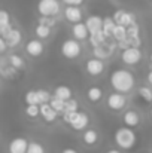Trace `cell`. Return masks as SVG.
<instances>
[{
	"mask_svg": "<svg viewBox=\"0 0 152 153\" xmlns=\"http://www.w3.org/2000/svg\"><path fill=\"white\" fill-rule=\"evenodd\" d=\"M110 85L115 89V92L119 94H127L134 88V76L131 71L124 70V68H116L110 74Z\"/></svg>",
	"mask_w": 152,
	"mask_h": 153,
	"instance_id": "cell-1",
	"label": "cell"
},
{
	"mask_svg": "<svg viewBox=\"0 0 152 153\" xmlns=\"http://www.w3.org/2000/svg\"><path fill=\"white\" fill-rule=\"evenodd\" d=\"M136 141H137V137H136V134L131 128L122 126V128H118L115 131V143L118 144L119 149L130 150V149L134 147Z\"/></svg>",
	"mask_w": 152,
	"mask_h": 153,
	"instance_id": "cell-2",
	"label": "cell"
},
{
	"mask_svg": "<svg viewBox=\"0 0 152 153\" xmlns=\"http://www.w3.org/2000/svg\"><path fill=\"white\" fill-rule=\"evenodd\" d=\"M63 120L67 125H70L75 131H85L90 123V117L84 111H64Z\"/></svg>",
	"mask_w": 152,
	"mask_h": 153,
	"instance_id": "cell-3",
	"label": "cell"
},
{
	"mask_svg": "<svg viewBox=\"0 0 152 153\" xmlns=\"http://www.w3.org/2000/svg\"><path fill=\"white\" fill-rule=\"evenodd\" d=\"M82 45L81 42L75 40V39H66L63 43H61V48H60V52L61 55L66 58V59H78L82 53Z\"/></svg>",
	"mask_w": 152,
	"mask_h": 153,
	"instance_id": "cell-4",
	"label": "cell"
},
{
	"mask_svg": "<svg viewBox=\"0 0 152 153\" xmlns=\"http://www.w3.org/2000/svg\"><path fill=\"white\" fill-rule=\"evenodd\" d=\"M61 10L60 0H39L37 1V12L40 16H57Z\"/></svg>",
	"mask_w": 152,
	"mask_h": 153,
	"instance_id": "cell-5",
	"label": "cell"
},
{
	"mask_svg": "<svg viewBox=\"0 0 152 153\" xmlns=\"http://www.w3.org/2000/svg\"><path fill=\"white\" fill-rule=\"evenodd\" d=\"M121 59H122V62L127 64V65H136V64H139L140 59H142V51H140L139 48H131V46H128V48H125V49L122 51Z\"/></svg>",
	"mask_w": 152,
	"mask_h": 153,
	"instance_id": "cell-6",
	"label": "cell"
},
{
	"mask_svg": "<svg viewBox=\"0 0 152 153\" xmlns=\"http://www.w3.org/2000/svg\"><path fill=\"white\" fill-rule=\"evenodd\" d=\"M112 19H113V22H115L116 25H122V27H125V28H127L128 25H131L133 22H136L134 15H133L131 12H128V10H124V9L115 10Z\"/></svg>",
	"mask_w": 152,
	"mask_h": 153,
	"instance_id": "cell-7",
	"label": "cell"
},
{
	"mask_svg": "<svg viewBox=\"0 0 152 153\" xmlns=\"http://www.w3.org/2000/svg\"><path fill=\"white\" fill-rule=\"evenodd\" d=\"M107 107L113 111H121L125 105H127V97L124 94H119V92H112L109 94L107 97Z\"/></svg>",
	"mask_w": 152,
	"mask_h": 153,
	"instance_id": "cell-8",
	"label": "cell"
},
{
	"mask_svg": "<svg viewBox=\"0 0 152 153\" xmlns=\"http://www.w3.org/2000/svg\"><path fill=\"white\" fill-rule=\"evenodd\" d=\"M25 53L28 55V56H31V58H39L43 51H45V46H43V43H42V40H39V39H30L27 43H25Z\"/></svg>",
	"mask_w": 152,
	"mask_h": 153,
	"instance_id": "cell-9",
	"label": "cell"
},
{
	"mask_svg": "<svg viewBox=\"0 0 152 153\" xmlns=\"http://www.w3.org/2000/svg\"><path fill=\"white\" fill-rule=\"evenodd\" d=\"M63 15H64L66 21H69L70 24H76V22L82 21L84 12L79 6H66L63 10Z\"/></svg>",
	"mask_w": 152,
	"mask_h": 153,
	"instance_id": "cell-10",
	"label": "cell"
},
{
	"mask_svg": "<svg viewBox=\"0 0 152 153\" xmlns=\"http://www.w3.org/2000/svg\"><path fill=\"white\" fill-rule=\"evenodd\" d=\"M85 70H87V73L90 76L97 77L104 71V62L101 59H97V58H90L85 62Z\"/></svg>",
	"mask_w": 152,
	"mask_h": 153,
	"instance_id": "cell-11",
	"label": "cell"
},
{
	"mask_svg": "<svg viewBox=\"0 0 152 153\" xmlns=\"http://www.w3.org/2000/svg\"><path fill=\"white\" fill-rule=\"evenodd\" d=\"M72 34H73V39L78 40V42L88 40V37H90V33H88V30H87V27L82 21L72 25Z\"/></svg>",
	"mask_w": 152,
	"mask_h": 153,
	"instance_id": "cell-12",
	"label": "cell"
},
{
	"mask_svg": "<svg viewBox=\"0 0 152 153\" xmlns=\"http://www.w3.org/2000/svg\"><path fill=\"white\" fill-rule=\"evenodd\" d=\"M27 146H28L27 138H24V137H16V138L10 140L7 149H9V153H25L27 152Z\"/></svg>",
	"mask_w": 152,
	"mask_h": 153,
	"instance_id": "cell-13",
	"label": "cell"
},
{
	"mask_svg": "<svg viewBox=\"0 0 152 153\" xmlns=\"http://www.w3.org/2000/svg\"><path fill=\"white\" fill-rule=\"evenodd\" d=\"M88 33L93 34V33H97V31H101V25H103V18L99 16V15H91L87 18V21L84 22Z\"/></svg>",
	"mask_w": 152,
	"mask_h": 153,
	"instance_id": "cell-14",
	"label": "cell"
},
{
	"mask_svg": "<svg viewBox=\"0 0 152 153\" xmlns=\"http://www.w3.org/2000/svg\"><path fill=\"white\" fill-rule=\"evenodd\" d=\"M3 39H4V42H6V46L15 48V46H18V45L21 43L22 34H21V31H19L18 28H13V27H12V30H10Z\"/></svg>",
	"mask_w": 152,
	"mask_h": 153,
	"instance_id": "cell-15",
	"label": "cell"
},
{
	"mask_svg": "<svg viewBox=\"0 0 152 153\" xmlns=\"http://www.w3.org/2000/svg\"><path fill=\"white\" fill-rule=\"evenodd\" d=\"M39 116H40L46 123H52V122L57 119L58 114H57V111L52 110V107L46 102V104H39Z\"/></svg>",
	"mask_w": 152,
	"mask_h": 153,
	"instance_id": "cell-16",
	"label": "cell"
},
{
	"mask_svg": "<svg viewBox=\"0 0 152 153\" xmlns=\"http://www.w3.org/2000/svg\"><path fill=\"white\" fill-rule=\"evenodd\" d=\"M122 120H124V125L127 128H131L133 129V128H136L140 123V116L134 110H127L124 113V116H122Z\"/></svg>",
	"mask_w": 152,
	"mask_h": 153,
	"instance_id": "cell-17",
	"label": "cell"
},
{
	"mask_svg": "<svg viewBox=\"0 0 152 153\" xmlns=\"http://www.w3.org/2000/svg\"><path fill=\"white\" fill-rule=\"evenodd\" d=\"M112 52H113V45H106V43H103V45H100V46H97V48L93 49L94 58L101 59V61H104L106 58H109Z\"/></svg>",
	"mask_w": 152,
	"mask_h": 153,
	"instance_id": "cell-18",
	"label": "cell"
},
{
	"mask_svg": "<svg viewBox=\"0 0 152 153\" xmlns=\"http://www.w3.org/2000/svg\"><path fill=\"white\" fill-rule=\"evenodd\" d=\"M72 95H73V92H72V89H70L69 86L60 85V86H57V88L54 89V95H52V97H55V98H58V100H61V101H67V100L73 98Z\"/></svg>",
	"mask_w": 152,
	"mask_h": 153,
	"instance_id": "cell-19",
	"label": "cell"
},
{
	"mask_svg": "<svg viewBox=\"0 0 152 153\" xmlns=\"http://www.w3.org/2000/svg\"><path fill=\"white\" fill-rule=\"evenodd\" d=\"M82 141H84L87 146H94V144H97V141H99V132H97L94 128L85 129L84 134H82Z\"/></svg>",
	"mask_w": 152,
	"mask_h": 153,
	"instance_id": "cell-20",
	"label": "cell"
},
{
	"mask_svg": "<svg viewBox=\"0 0 152 153\" xmlns=\"http://www.w3.org/2000/svg\"><path fill=\"white\" fill-rule=\"evenodd\" d=\"M103 98V89L99 86H91L87 89V100L90 102H99Z\"/></svg>",
	"mask_w": 152,
	"mask_h": 153,
	"instance_id": "cell-21",
	"label": "cell"
},
{
	"mask_svg": "<svg viewBox=\"0 0 152 153\" xmlns=\"http://www.w3.org/2000/svg\"><path fill=\"white\" fill-rule=\"evenodd\" d=\"M7 64H9V67H12L13 70H21V68L25 67V62H24L22 56L18 55V53H10V55L7 56Z\"/></svg>",
	"mask_w": 152,
	"mask_h": 153,
	"instance_id": "cell-22",
	"label": "cell"
},
{
	"mask_svg": "<svg viewBox=\"0 0 152 153\" xmlns=\"http://www.w3.org/2000/svg\"><path fill=\"white\" fill-rule=\"evenodd\" d=\"M110 37H113L116 43L125 42V39H127V28L122 27V25H115V28H113Z\"/></svg>",
	"mask_w": 152,
	"mask_h": 153,
	"instance_id": "cell-23",
	"label": "cell"
},
{
	"mask_svg": "<svg viewBox=\"0 0 152 153\" xmlns=\"http://www.w3.org/2000/svg\"><path fill=\"white\" fill-rule=\"evenodd\" d=\"M106 39H107V37L104 36L103 31L93 33V34H90V37H88V40H90V43H91L93 48H97V46H100L103 43H106Z\"/></svg>",
	"mask_w": 152,
	"mask_h": 153,
	"instance_id": "cell-24",
	"label": "cell"
},
{
	"mask_svg": "<svg viewBox=\"0 0 152 153\" xmlns=\"http://www.w3.org/2000/svg\"><path fill=\"white\" fill-rule=\"evenodd\" d=\"M115 22L112 19V16H107V18H103V25H101V31L104 33L106 37H110L112 36V31L115 28Z\"/></svg>",
	"mask_w": 152,
	"mask_h": 153,
	"instance_id": "cell-25",
	"label": "cell"
},
{
	"mask_svg": "<svg viewBox=\"0 0 152 153\" xmlns=\"http://www.w3.org/2000/svg\"><path fill=\"white\" fill-rule=\"evenodd\" d=\"M51 30H52V28H48V27H45V25L37 24V25L34 27V34H36V37H37L39 40H42V39H48V37L51 36Z\"/></svg>",
	"mask_w": 152,
	"mask_h": 153,
	"instance_id": "cell-26",
	"label": "cell"
},
{
	"mask_svg": "<svg viewBox=\"0 0 152 153\" xmlns=\"http://www.w3.org/2000/svg\"><path fill=\"white\" fill-rule=\"evenodd\" d=\"M48 104L52 107V110H54V111H57V114H63V113H64V101H61V100H58V98L52 97Z\"/></svg>",
	"mask_w": 152,
	"mask_h": 153,
	"instance_id": "cell-27",
	"label": "cell"
},
{
	"mask_svg": "<svg viewBox=\"0 0 152 153\" xmlns=\"http://www.w3.org/2000/svg\"><path fill=\"white\" fill-rule=\"evenodd\" d=\"M24 101H25L27 105H33V104L39 105V100H37V94H36V91L31 89V91L25 92V95H24Z\"/></svg>",
	"mask_w": 152,
	"mask_h": 153,
	"instance_id": "cell-28",
	"label": "cell"
},
{
	"mask_svg": "<svg viewBox=\"0 0 152 153\" xmlns=\"http://www.w3.org/2000/svg\"><path fill=\"white\" fill-rule=\"evenodd\" d=\"M25 153H45V147L40 143H37V141H28Z\"/></svg>",
	"mask_w": 152,
	"mask_h": 153,
	"instance_id": "cell-29",
	"label": "cell"
},
{
	"mask_svg": "<svg viewBox=\"0 0 152 153\" xmlns=\"http://www.w3.org/2000/svg\"><path fill=\"white\" fill-rule=\"evenodd\" d=\"M36 94H37L39 104H46V102H49V100L52 98L51 92L49 91H46V89H37V91H36Z\"/></svg>",
	"mask_w": 152,
	"mask_h": 153,
	"instance_id": "cell-30",
	"label": "cell"
},
{
	"mask_svg": "<svg viewBox=\"0 0 152 153\" xmlns=\"http://www.w3.org/2000/svg\"><path fill=\"white\" fill-rule=\"evenodd\" d=\"M139 95L142 97L143 101H146V102L152 101V89L149 86H142V88H139Z\"/></svg>",
	"mask_w": 152,
	"mask_h": 153,
	"instance_id": "cell-31",
	"label": "cell"
},
{
	"mask_svg": "<svg viewBox=\"0 0 152 153\" xmlns=\"http://www.w3.org/2000/svg\"><path fill=\"white\" fill-rule=\"evenodd\" d=\"M139 31H140V28H139L137 22H133L131 25H128V27H127V39L139 37Z\"/></svg>",
	"mask_w": 152,
	"mask_h": 153,
	"instance_id": "cell-32",
	"label": "cell"
},
{
	"mask_svg": "<svg viewBox=\"0 0 152 153\" xmlns=\"http://www.w3.org/2000/svg\"><path fill=\"white\" fill-rule=\"evenodd\" d=\"M25 116L30 119H36L39 117V105L33 104V105H27L25 107Z\"/></svg>",
	"mask_w": 152,
	"mask_h": 153,
	"instance_id": "cell-33",
	"label": "cell"
},
{
	"mask_svg": "<svg viewBox=\"0 0 152 153\" xmlns=\"http://www.w3.org/2000/svg\"><path fill=\"white\" fill-rule=\"evenodd\" d=\"M57 22V16H40L39 18V24L40 25H45L48 28H52Z\"/></svg>",
	"mask_w": 152,
	"mask_h": 153,
	"instance_id": "cell-34",
	"label": "cell"
},
{
	"mask_svg": "<svg viewBox=\"0 0 152 153\" xmlns=\"http://www.w3.org/2000/svg\"><path fill=\"white\" fill-rule=\"evenodd\" d=\"M78 108H79V102L75 98L64 101V111H78Z\"/></svg>",
	"mask_w": 152,
	"mask_h": 153,
	"instance_id": "cell-35",
	"label": "cell"
},
{
	"mask_svg": "<svg viewBox=\"0 0 152 153\" xmlns=\"http://www.w3.org/2000/svg\"><path fill=\"white\" fill-rule=\"evenodd\" d=\"M6 24H10V16L6 10L0 9V25H6Z\"/></svg>",
	"mask_w": 152,
	"mask_h": 153,
	"instance_id": "cell-36",
	"label": "cell"
},
{
	"mask_svg": "<svg viewBox=\"0 0 152 153\" xmlns=\"http://www.w3.org/2000/svg\"><path fill=\"white\" fill-rule=\"evenodd\" d=\"M66 6H81L84 3V0H61Z\"/></svg>",
	"mask_w": 152,
	"mask_h": 153,
	"instance_id": "cell-37",
	"label": "cell"
},
{
	"mask_svg": "<svg viewBox=\"0 0 152 153\" xmlns=\"http://www.w3.org/2000/svg\"><path fill=\"white\" fill-rule=\"evenodd\" d=\"M7 49V46H6V42H4V39L3 37H0V53H4Z\"/></svg>",
	"mask_w": 152,
	"mask_h": 153,
	"instance_id": "cell-38",
	"label": "cell"
},
{
	"mask_svg": "<svg viewBox=\"0 0 152 153\" xmlns=\"http://www.w3.org/2000/svg\"><path fill=\"white\" fill-rule=\"evenodd\" d=\"M61 153H79L78 150H75V149H72V147H69V149H64Z\"/></svg>",
	"mask_w": 152,
	"mask_h": 153,
	"instance_id": "cell-39",
	"label": "cell"
},
{
	"mask_svg": "<svg viewBox=\"0 0 152 153\" xmlns=\"http://www.w3.org/2000/svg\"><path fill=\"white\" fill-rule=\"evenodd\" d=\"M148 83H149V85H152V70L148 73Z\"/></svg>",
	"mask_w": 152,
	"mask_h": 153,
	"instance_id": "cell-40",
	"label": "cell"
},
{
	"mask_svg": "<svg viewBox=\"0 0 152 153\" xmlns=\"http://www.w3.org/2000/svg\"><path fill=\"white\" fill-rule=\"evenodd\" d=\"M106 153H122L121 150H118V149H110V150H107Z\"/></svg>",
	"mask_w": 152,
	"mask_h": 153,
	"instance_id": "cell-41",
	"label": "cell"
},
{
	"mask_svg": "<svg viewBox=\"0 0 152 153\" xmlns=\"http://www.w3.org/2000/svg\"><path fill=\"white\" fill-rule=\"evenodd\" d=\"M151 117H152V108H151Z\"/></svg>",
	"mask_w": 152,
	"mask_h": 153,
	"instance_id": "cell-42",
	"label": "cell"
},
{
	"mask_svg": "<svg viewBox=\"0 0 152 153\" xmlns=\"http://www.w3.org/2000/svg\"><path fill=\"white\" fill-rule=\"evenodd\" d=\"M151 61H152V53H151Z\"/></svg>",
	"mask_w": 152,
	"mask_h": 153,
	"instance_id": "cell-43",
	"label": "cell"
}]
</instances>
